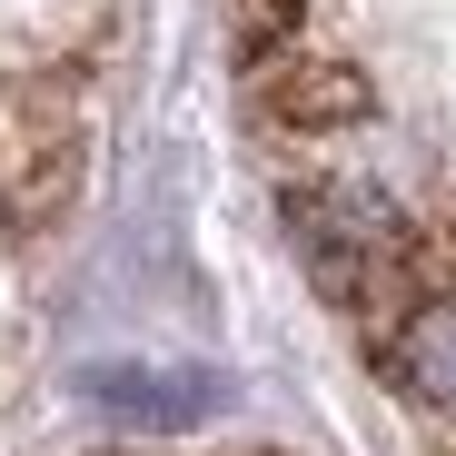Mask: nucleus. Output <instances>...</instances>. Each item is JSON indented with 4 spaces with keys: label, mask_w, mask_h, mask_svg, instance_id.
Wrapping results in <instances>:
<instances>
[{
    "label": "nucleus",
    "mask_w": 456,
    "mask_h": 456,
    "mask_svg": "<svg viewBox=\"0 0 456 456\" xmlns=\"http://www.w3.org/2000/svg\"><path fill=\"white\" fill-rule=\"evenodd\" d=\"M69 189H80V119L40 90H11L0 100V199H11V218L50 228Z\"/></svg>",
    "instance_id": "obj_1"
},
{
    "label": "nucleus",
    "mask_w": 456,
    "mask_h": 456,
    "mask_svg": "<svg viewBox=\"0 0 456 456\" xmlns=\"http://www.w3.org/2000/svg\"><path fill=\"white\" fill-rule=\"evenodd\" d=\"M80 397L100 417H119V427H149V436H179V427H199V417L228 407V387L208 367H90Z\"/></svg>",
    "instance_id": "obj_2"
},
{
    "label": "nucleus",
    "mask_w": 456,
    "mask_h": 456,
    "mask_svg": "<svg viewBox=\"0 0 456 456\" xmlns=\"http://www.w3.org/2000/svg\"><path fill=\"white\" fill-rule=\"evenodd\" d=\"M397 367H407V387H417L427 407H456V297H427V308L407 318Z\"/></svg>",
    "instance_id": "obj_3"
}]
</instances>
